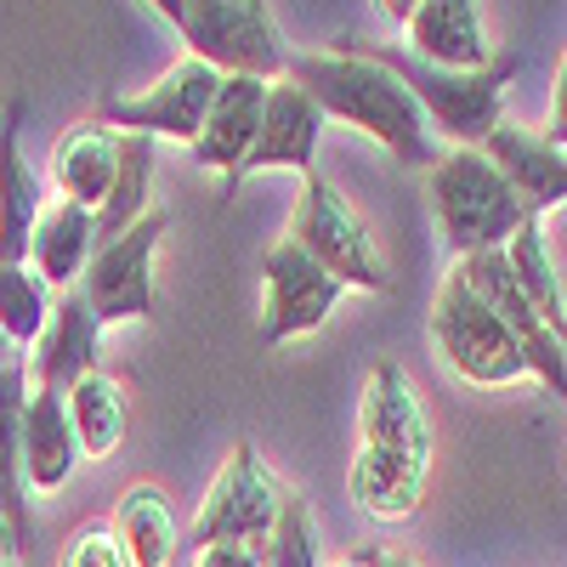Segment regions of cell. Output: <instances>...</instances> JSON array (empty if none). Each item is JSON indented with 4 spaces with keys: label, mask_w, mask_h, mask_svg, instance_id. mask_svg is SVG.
<instances>
[{
    "label": "cell",
    "mask_w": 567,
    "mask_h": 567,
    "mask_svg": "<svg viewBox=\"0 0 567 567\" xmlns=\"http://www.w3.org/2000/svg\"><path fill=\"white\" fill-rule=\"evenodd\" d=\"M284 80H296L323 109V120H341V125L374 136L403 165H425V171L437 165L432 125H425L420 103L409 97V85L374 58H363L358 45L336 40L329 52H301V58L284 63Z\"/></svg>",
    "instance_id": "cell-1"
},
{
    "label": "cell",
    "mask_w": 567,
    "mask_h": 567,
    "mask_svg": "<svg viewBox=\"0 0 567 567\" xmlns=\"http://www.w3.org/2000/svg\"><path fill=\"white\" fill-rule=\"evenodd\" d=\"M358 52L374 58L381 69H392L409 85V97L420 103L425 125L443 131L454 148H483V142L494 136V125H505L511 80H516V69H523L516 52L494 58L488 69H432V63H420L414 52H398V45H358Z\"/></svg>",
    "instance_id": "cell-2"
},
{
    "label": "cell",
    "mask_w": 567,
    "mask_h": 567,
    "mask_svg": "<svg viewBox=\"0 0 567 567\" xmlns=\"http://www.w3.org/2000/svg\"><path fill=\"white\" fill-rule=\"evenodd\" d=\"M432 210L443 227V245L454 256L505 250L511 233L528 221L516 187L499 176V165L483 148H449L432 165Z\"/></svg>",
    "instance_id": "cell-3"
},
{
    "label": "cell",
    "mask_w": 567,
    "mask_h": 567,
    "mask_svg": "<svg viewBox=\"0 0 567 567\" xmlns=\"http://www.w3.org/2000/svg\"><path fill=\"white\" fill-rule=\"evenodd\" d=\"M171 29L187 40V58L210 63L216 74L284 80V63H290L272 0H182Z\"/></svg>",
    "instance_id": "cell-4"
},
{
    "label": "cell",
    "mask_w": 567,
    "mask_h": 567,
    "mask_svg": "<svg viewBox=\"0 0 567 567\" xmlns=\"http://www.w3.org/2000/svg\"><path fill=\"white\" fill-rule=\"evenodd\" d=\"M290 245H301L323 272H336L347 290H386V261L374 250V233L369 221L352 210V199L341 194L329 176L307 171L301 182V199H296V216H290Z\"/></svg>",
    "instance_id": "cell-5"
},
{
    "label": "cell",
    "mask_w": 567,
    "mask_h": 567,
    "mask_svg": "<svg viewBox=\"0 0 567 567\" xmlns=\"http://www.w3.org/2000/svg\"><path fill=\"white\" fill-rule=\"evenodd\" d=\"M432 347L465 386H511L528 374L523 352L505 336V323L483 307V296L460 272L443 278V290L432 301Z\"/></svg>",
    "instance_id": "cell-6"
},
{
    "label": "cell",
    "mask_w": 567,
    "mask_h": 567,
    "mask_svg": "<svg viewBox=\"0 0 567 567\" xmlns=\"http://www.w3.org/2000/svg\"><path fill=\"white\" fill-rule=\"evenodd\" d=\"M284 505V483L272 477V465L256 454V443H233L227 465L216 471V483L187 528V545L210 550V545H261L272 516Z\"/></svg>",
    "instance_id": "cell-7"
},
{
    "label": "cell",
    "mask_w": 567,
    "mask_h": 567,
    "mask_svg": "<svg viewBox=\"0 0 567 567\" xmlns=\"http://www.w3.org/2000/svg\"><path fill=\"white\" fill-rule=\"evenodd\" d=\"M171 233V210H148L120 239L97 245L80 272V296L91 301L97 323H148L154 318V250Z\"/></svg>",
    "instance_id": "cell-8"
},
{
    "label": "cell",
    "mask_w": 567,
    "mask_h": 567,
    "mask_svg": "<svg viewBox=\"0 0 567 567\" xmlns=\"http://www.w3.org/2000/svg\"><path fill=\"white\" fill-rule=\"evenodd\" d=\"M216 85L221 74L199 58H182L171 63L148 91H136V97H114L97 109V125L120 131V136H171V142H194L210 103H216Z\"/></svg>",
    "instance_id": "cell-9"
},
{
    "label": "cell",
    "mask_w": 567,
    "mask_h": 567,
    "mask_svg": "<svg viewBox=\"0 0 567 567\" xmlns=\"http://www.w3.org/2000/svg\"><path fill=\"white\" fill-rule=\"evenodd\" d=\"M261 278H267V296H261V347H290L312 329L329 323V312L341 307L347 284L336 272H323L301 245L278 239L261 261Z\"/></svg>",
    "instance_id": "cell-10"
},
{
    "label": "cell",
    "mask_w": 567,
    "mask_h": 567,
    "mask_svg": "<svg viewBox=\"0 0 567 567\" xmlns=\"http://www.w3.org/2000/svg\"><path fill=\"white\" fill-rule=\"evenodd\" d=\"M454 272L471 284V290L483 296V307L505 323V336L516 341V352H523L528 374L534 381H545L561 403H567V347L550 336V329L539 323V312L528 307V296L516 290V278H511V261L505 250H477V256H460Z\"/></svg>",
    "instance_id": "cell-11"
},
{
    "label": "cell",
    "mask_w": 567,
    "mask_h": 567,
    "mask_svg": "<svg viewBox=\"0 0 567 567\" xmlns=\"http://www.w3.org/2000/svg\"><path fill=\"white\" fill-rule=\"evenodd\" d=\"M267 85L272 80H256V74H221L216 103H210L199 136L187 142L194 165L221 171V199H233V194H239V182H245V159L256 148L261 109H267Z\"/></svg>",
    "instance_id": "cell-12"
},
{
    "label": "cell",
    "mask_w": 567,
    "mask_h": 567,
    "mask_svg": "<svg viewBox=\"0 0 567 567\" xmlns=\"http://www.w3.org/2000/svg\"><path fill=\"white\" fill-rule=\"evenodd\" d=\"M358 432L369 454H386L403 465H432V420L420 409L414 381L386 358L369 369V386H363V409H358Z\"/></svg>",
    "instance_id": "cell-13"
},
{
    "label": "cell",
    "mask_w": 567,
    "mask_h": 567,
    "mask_svg": "<svg viewBox=\"0 0 567 567\" xmlns=\"http://www.w3.org/2000/svg\"><path fill=\"white\" fill-rule=\"evenodd\" d=\"M97 347H103V323H97V312H91V301L80 296V284H74V290H63L52 301V318H45L40 341L23 352L29 386L69 392L74 381H85V374L97 369V358H103Z\"/></svg>",
    "instance_id": "cell-14"
},
{
    "label": "cell",
    "mask_w": 567,
    "mask_h": 567,
    "mask_svg": "<svg viewBox=\"0 0 567 567\" xmlns=\"http://www.w3.org/2000/svg\"><path fill=\"white\" fill-rule=\"evenodd\" d=\"M318 136H323V109L307 97L296 80H272L256 148L245 159V176H256V171H301L307 176L312 159H318Z\"/></svg>",
    "instance_id": "cell-15"
},
{
    "label": "cell",
    "mask_w": 567,
    "mask_h": 567,
    "mask_svg": "<svg viewBox=\"0 0 567 567\" xmlns=\"http://www.w3.org/2000/svg\"><path fill=\"white\" fill-rule=\"evenodd\" d=\"M29 97H7L0 109V261H29V233L45 210V187L23 159Z\"/></svg>",
    "instance_id": "cell-16"
},
{
    "label": "cell",
    "mask_w": 567,
    "mask_h": 567,
    "mask_svg": "<svg viewBox=\"0 0 567 567\" xmlns=\"http://www.w3.org/2000/svg\"><path fill=\"white\" fill-rule=\"evenodd\" d=\"M483 154L499 165V176L516 187L528 216H545L556 205H567V148H550V142L528 125H494V136L483 142Z\"/></svg>",
    "instance_id": "cell-17"
},
{
    "label": "cell",
    "mask_w": 567,
    "mask_h": 567,
    "mask_svg": "<svg viewBox=\"0 0 567 567\" xmlns=\"http://www.w3.org/2000/svg\"><path fill=\"white\" fill-rule=\"evenodd\" d=\"M409 52L432 69H488V29L477 0H420L409 12Z\"/></svg>",
    "instance_id": "cell-18"
},
{
    "label": "cell",
    "mask_w": 567,
    "mask_h": 567,
    "mask_svg": "<svg viewBox=\"0 0 567 567\" xmlns=\"http://www.w3.org/2000/svg\"><path fill=\"white\" fill-rule=\"evenodd\" d=\"M23 403H29V363L18 352L0 369V516L12 528V556H34L29 477H23Z\"/></svg>",
    "instance_id": "cell-19"
},
{
    "label": "cell",
    "mask_w": 567,
    "mask_h": 567,
    "mask_svg": "<svg viewBox=\"0 0 567 567\" xmlns=\"http://www.w3.org/2000/svg\"><path fill=\"white\" fill-rule=\"evenodd\" d=\"M80 465V437L69 420V392L29 386L23 403V477L34 494H58Z\"/></svg>",
    "instance_id": "cell-20"
},
{
    "label": "cell",
    "mask_w": 567,
    "mask_h": 567,
    "mask_svg": "<svg viewBox=\"0 0 567 567\" xmlns=\"http://www.w3.org/2000/svg\"><path fill=\"white\" fill-rule=\"evenodd\" d=\"M91 256H97V210H85L74 199L45 205L34 233H29V267L52 290H74Z\"/></svg>",
    "instance_id": "cell-21"
},
{
    "label": "cell",
    "mask_w": 567,
    "mask_h": 567,
    "mask_svg": "<svg viewBox=\"0 0 567 567\" xmlns=\"http://www.w3.org/2000/svg\"><path fill=\"white\" fill-rule=\"evenodd\" d=\"M120 171V131L97 125V120H85L74 125L63 142H58V154H52V182H58V194L85 205V210H97L109 199V182Z\"/></svg>",
    "instance_id": "cell-22"
},
{
    "label": "cell",
    "mask_w": 567,
    "mask_h": 567,
    "mask_svg": "<svg viewBox=\"0 0 567 567\" xmlns=\"http://www.w3.org/2000/svg\"><path fill=\"white\" fill-rule=\"evenodd\" d=\"M505 261H511V278L516 290L528 296V307L539 312V323L567 347V284H561V267L550 256V239H545V216H528L523 227L511 233L505 245Z\"/></svg>",
    "instance_id": "cell-23"
},
{
    "label": "cell",
    "mask_w": 567,
    "mask_h": 567,
    "mask_svg": "<svg viewBox=\"0 0 567 567\" xmlns=\"http://www.w3.org/2000/svg\"><path fill=\"white\" fill-rule=\"evenodd\" d=\"M114 539L125 567H171L176 556V505L159 483H136L114 505Z\"/></svg>",
    "instance_id": "cell-24"
},
{
    "label": "cell",
    "mask_w": 567,
    "mask_h": 567,
    "mask_svg": "<svg viewBox=\"0 0 567 567\" xmlns=\"http://www.w3.org/2000/svg\"><path fill=\"white\" fill-rule=\"evenodd\" d=\"M154 159H159V142L154 136H120V171L109 182V199L97 205V245L120 239L131 221H142L148 205V187H154Z\"/></svg>",
    "instance_id": "cell-25"
},
{
    "label": "cell",
    "mask_w": 567,
    "mask_h": 567,
    "mask_svg": "<svg viewBox=\"0 0 567 567\" xmlns=\"http://www.w3.org/2000/svg\"><path fill=\"white\" fill-rule=\"evenodd\" d=\"M352 499L374 516V523H403V516H414L420 499H425V471L358 449V460H352Z\"/></svg>",
    "instance_id": "cell-26"
},
{
    "label": "cell",
    "mask_w": 567,
    "mask_h": 567,
    "mask_svg": "<svg viewBox=\"0 0 567 567\" xmlns=\"http://www.w3.org/2000/svg\"><path fill=\"white\" fill-rule=\"evenodd\" d=\"M69 420L85 460H109L125 443V392L109 381L103 369H91L85 381L69 386Z\"/></svg>",
    "instance_id": "cell-27"
},
{
    "label": "cell",
    "mask_w": 567,
    "mask_h": 567,
    "mask_svg": "<svg viewBox=\"0 0 567 567\" xmlns=\"http://www.w3.org/2000/svg\"><path fill=\"white\" fill-rule=\"evenodd\" d=\"M52 284H45L29 261H0V336L12 352H29L40 341L45 318H52Z\"/></svg>",
    "instance_id": "cell-28"
},
{
    "label": "cell",
    "mask_w": 567,
    "mask_h": 567,
    "mask_svg": "<svg viewBox=\"0 0 567 567\" xmlns=\"http://www.w3.org/2000/svg\"><path fill=\"white\" fill-rule=\"evenodd\" d=\"M261 567H323L318 561V523H312V505L301 494L284 488V505L272 516V528L267 539L256 545Z\"/></svg>",
    "instance_id": "cell-29"
},
{
    "label": "cell",
    "mask_w": 567,
    "mask_h": 567,
    "mask_svg": "<svg viewBox=\"0 0 567 567\" xmlns=\"http://www.w3.org/2000/svg\"><path fill=\"white\" fill-rule=\"evenodd\" d=\"M58 567H125L114 528H80V534L63 545V561H58Z\"/></svg>",
    "instance_id": "cell-30"
},
{
    "label": "cell",
    "mask_w": 567,
    "mask_h": 567,
    "mask_svg": "<svg viewBox=\"0 0 567 567\" xmlns=\"http://www.w3.org/2000/svg\"><path fill=\"white\" fill-rule=\"evenodd\" d=\"M550 148H567V58L556 69V85H550V114H545V131H539Z\"/></svg>",
    "instance_id": "cell-31"
},
{
    "label": "cell",
    "mask_w": 567,
    "mask_h": 567,
    "mask_svg": "<svg viewBox=\"0 0 567 567\" xmlns=\"http://www.w3.org/2000/svg\"><path fill=\"white\" fill-rule=\"evenodd\" d=\"M199 567H261L256 545H210L199 550Z\"/></svg>",
    "instance_id": "cell-32"
},
{
    "label": "cell",
    "mask_w": 567,
    "mask_h": 567,
    "mask_svg": "<svg viewBox=\"0 0 567 567\" xmlns=\"http://www.w3.org/2000/svg\"><path fill=\"white\" fill-rule=\"evenodd\" d=\"M369 567H420V561L403 550H369Z\"/></svg>",
    "instance_id": "cell-33"
},
{
    "label": "cell",
    "mask_w": 567,
    "mask_h": 567,
    "mask_svg": "<svg viewBox=\"0 0 567 567\" xmlns=\"http://www.w3.org/2000/svg\"><path fill=\"white\" fill-rule=\"evenodd\" d=\"M374 7H381V12L392 18V23H409V12L420 7V0H374Z\"/></svg>",
    "instance_id": "cell-34"
},
{
    "label": "cell",
    "mask_w": 567,
    "mask_h": 567,
    "mask_svg": "<svg viewBox=\"0 0 567 567\" xmlns=\"http://www.w3.org/2000/svg\"><path fill=\"white\" fill-rule=\"evenodd\" d=\"M148 7H154L165 23H176V7H182V0H148Z\"/></svg>",
    "instance_id": "cell-35"
},
{
    "label": "cell",
    "mask_w": 567,
    "mask_h": 567,
    "mask_svg": "<svg viewBox=\"0 0 567 567\" xmlns=\"http://www.w3.org/2000/svg\"><path fill=\"white\" fill-rule=\"evenodd\" d=\"M7 556H12V528H7V516H0V567H7Z\"/></svg>",
    "instance_id": "cell-36"
},
{
    "label": "cell",
    "mask_w": 567,
    "mask_h": 567,
    "mask_svg": "<svg viewBox=\"0 0 567 567\" xmlns=\"http://www.w3.org/2000/svg\"><path fill=\"white\" fill-rule=\"evenodd\" d=\"M12 358H18V352H12V341H7V336H0V369H7Z\"/></svg>",
    "instance_id": "cell-37"
},
{
    "label": "cell",
    "mask_w": 567,
    "mask_h": 567,
    "mask_svg": "<svg viewBox=\"0 0 567 567\" xmlns=\"http://www.w3.org/2000/svg\"><path fill=\"white\" fill-rule=\"evenodd\" d=\"M336 567H369V550H363V556H347V561H336Z\"/></svg>",
    "instance_id": "cell-38"
}]
</instances>
